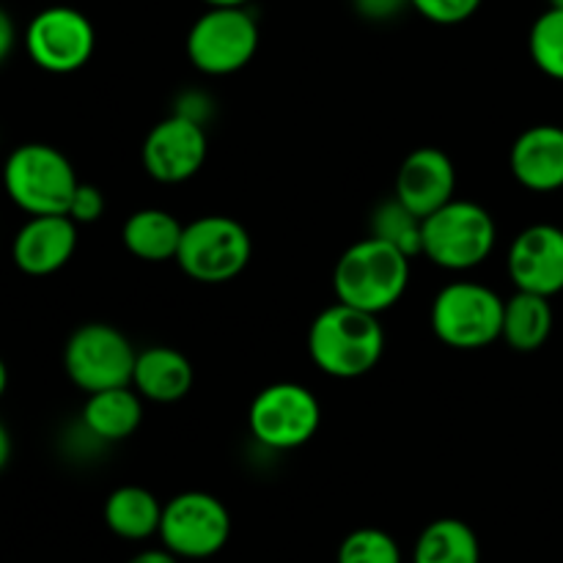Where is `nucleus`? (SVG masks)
<instances>
[{"label": "nucleus", "instance_id": "8", "mask_svg": "<svg viewBox=\"0 0 563 563\" xmlns=\"http://www.w3.org/2000/svg\"><path fill=\"white\" fill-rule=\"evenodd\" d=\"M135 363L137 350L132 341L108 322L80 324L66 341V374L77 388L86 390V396L132 385Z\"/></svg>", "mask_w": 563, "mask_h": 563}, {"label": "nucleus", "instance_id": "28", "mask_svg": "<svg viewBox=\"0 0 563 563\" xmlns=\"http://www.w3.org/2000/svg\"><path fill=\"white\" fill-rule=\"evenodd\" d=\"M174 113L198 121V124H207L209 113H212V99L203 91H187L179 97V108H174Z\"/></svg>", "mask_w": 563, "mask_h": 563}, {"label": "nucleus", "instance_id": "13", "mask_svg": "<svg viewBox=\"0 0 563 563\" xmlns=\"http://www.w3.org/2000/svg\"><path fill=\"white\" fill-rule=\"evenodd\" d=\"M506 264L517 289L555 297L563 291V229L550 223L522 229L511 242Z\"/></svg>", "mask_w": 563, "mask_h": 563}, {"label": "nucleus", "instance_id": "14", "mask_svg": "<svg viewBox=\"0 0 563 563\" xmlns=\"http://www.w3.org/2000/svg\"><path fill=\"white\" fill-rule=\"evenodd\" d=\"M454 190L456 168L449 154L438 146L412 148L396 170L394 196L418 218H429L440 207L454 201Z\"/></svg>", "mask_w": 563, "mask_h": 563}, {"label": "nucleus", "instance_id": "25", "mask_svg": "<svg viewBox=\"0 0 563 563\" xmlns=\"http://www.w3.org/2000/svg\"><path fill=\"white\" fill-rule=\"evenodd\" d=\"M401 548L383 528H357L341 542L335 563H401Z\"/></svg>", "mask_w": 563, "mask_h": 563}, {"label": "nucleus", "instance_id": "29", "mask_svg": "<svg viewBox=\"0 0 563 563\" xmlns=\"http://www.w3.org/2000/svg\"><path fill=\"white\" fill-rule=\"evenodd\" d=\"M355 5L363 16H368V20H388L396 11L410 5V0H355Z\"/></svg>", "mask_w": 563, "mask_h": 563}, {"label": "nucleus", "instance_id": "31", "mask_svg": "<svg viewBox=\"0 0 563 563\" xmlns=\"http://www.w3.org/2000/svg\"><path fill=\"white\" fill-rule=\"evenodd\" d=\"M11 49H14V22H11V16L0 14V58H9Z\"/></svg>", "mask_w": 563, "mask_h": 563}, {"label": "nucleus", "instance_id": "17", "mask_svg": "<svg viewBox=\"0 0 563 563\" xmlns=\"http://www.w3.org/2000/svg\"><path fill=\"white\" fill-rule=\"evenodd\" d=\"M192 383H196L192 363L174 346L159 344L137 352L132 388L143 399L157 401V405H174L190 394Z\"/></svg>", "mask_w": 563, "mask_h": 563}, {"label": "nucleus", "instance_id": "32", "mask_svg": "<svg viewBox=\"0 0 563 563\" xmlns=\"http://www.w3.org/2000/svg\"><path fill=\"white\" fill-rule=\"evenodd\" d=\"M9 460H11V440H9V432L0 429V467L9 465Z\"/></svg>", "mask_w": 563, "mask_h": 563}, {"label": "nucleus", "instance_id": "21", "mask_svg": "<svg viewBox=\"0 0 563 563\" xmlns=\"http://www.w3.org/2000/svg\"><path fill=\"white\" fill-rule=\"evenodd\" d=\"M553 306L550 297L520 291L506 300L504 308V335L500 339L515 352H537L548 344L553 333Z\"/></svg>", "mask_w": 563, "mask_h": 563}, {"label": "nucleus", "instance_id": "1", "mask_svg": "<svg viewBox=\"0 0 563 563\" xmlns=\"http://www.w3.org/2000/svg\"><path fill=\"white\" fill-rule=\"evenodd\" d=\"M385 352L379 313L361 311L346 302L324 308L308 330V355L313 366L335 379H357L374 372Z\"/></svg>", "mask_w": 563, "mask_h": 563}, {"label": "nucleus", "instance_id": "9", "mask_svg": "<svg viewBox=\"0 0 563 563\" xmlns=\"http://www.w3.org/2000/svg\"><path fill=\"white\" fill-rule=\"evenodd\" d=\"M231 539V515L214 495L190 489L170 498L163 509L159 542L181 561H207Z\"/></svg>", "mask_w": 563, "mask_h": 563}, {"label": "nucleus", "instance_id": "24", "mask_svg": "<svg viewBox=\"0 0 563 563\" xmlns=\"http://www.w3.org/2000/svg\"><path fill=\"white\" fill-rule=\"evenodd\" d=\"M528 53L533 64L553 80H563V11L548 9L537 16L528 33Z\"/></svg>", "mask_w": 563, "mask_h": 563}, {"label": "nucleus", "instance_id": "6", "mask_svg": "<svg viewBox=\"0 0 563 563\" xmlns=\"http://www.w3.org/2000/svg\"><path fill=\"white\" fill-rule=\"evenodd\" d=\"M258 49V22L245 5H209L187 33V58L212 77L245 69Z\"/></svg>", "mask_w": 563, "mask_h": 563}, {"label": "nucleus", "instance_id": "2", "mask_svg": "<svg viewBox=\"0 0 563 563\" xmlns=\"http://www.w3.org/2000/svg\"><path fill=\"white\" fill-rule=\"evenodd\" d=\"M410 284V256L390 242L368 234L341 253L333 269L339 302L368 313H383L401 300Z\"/></svg>", "mask_w": 563, "mask_h": 563}, {"label": "nucleus", "instance_id": "12", "mask_svg": "<svg viewBox=\"0 0 563 563\" xmlns=\"http://www.w3.org/2000/svg\"><path fill=\"white\" fill-rule=\"evenodd\" d=\"M209 141L207 130L198 121L170 113L143 141V168L154 181L163 185H181L192 179L207 163Z\"/></svg>", "mask_w": 563, "mask_h": 563}, {"label": "nucleus", "instance_id": "26", "mask_svg": "<svg viewBox=\"0 0 563 563\" xmlns=\"http://www.w3.org/2000/svg\"><path fill=\"white\" fill-rule=\"evenodd\" d=\"M484 0H410L412 9L434 25H460L471 20Z\"/></svg>", "mask_w": 563, "mask_h": 563}, {"label": "nucleus", "instance_id": "10", "mask_svg": "<svg viewBox=\"0 0 563 563\" xmlns=\"http://www.w3.org/2000/svg\"><path fill=\"white\" fill-rule=\"evenodd\" d=\"M322 423L319 399L300 383H275L256 394L247 427L256 443L273 451H295L317 434Z\"/></svg>", "mask_w": 563, "mask_h": 563}, {"label": "nucleus", "instance_id": "19", "mask_svg": "<svg viewBox=\"0 0 563 563\" xmlns=\"http://www.w3.org/2000/svg\"><path fill=\"white\" fill-rule=\"evenodd\" d=\"M163 509L165 504H159L152 489L124 484L108 495L102 517L113 537L124 539V542H146V539L159 537Z\"/></svg>", "mask_w": 563, "mask_h": 563}, {"label": "nucleus", "instance_id": "23", "mask_svg": "<svg viewBox=\"0 0 563 563\" xmlns=\"http://www.w3.org/2000/svg\"><path fill=\"white\" fill-rule=\"evenodd\" d=\"M372 236L390 242V245L399 247L401 253L416 258L418 253L423 251V218H418L412 209H407L405 203L394 196L390 201H383L374 209Z\"/></svg>", "mask_w": 563, "mask_h": 563}, {"label": "nucleus", "instance_id": "30", "mask_svg": "<svg viewBox=\"0 0 563 563\" xmlns=\"http://www.w3.org/2000/svg\"><path fill=\"white\" fill-rule=\"evenodd\" d=\"M126 563H181L179 555L170 553L168 548H148V550H141V553L132 555Z\"/></svg>", "mask_w": 563, "mask_h": 563}, {"label": "nucleus", "instance_id": "33", "mask_svg": "<svg viewBox=\"0 0 563 563\" xmlns=\"http://www.w3.org/2000/svg\"><path fill=\"white\" fill-rule=\"evenodd\" d=\"M207 5H247L251 0H203Z\"/></svg>", "mask_w": 563, "mask_h": 563}, {"label": "nucleus", "instance_id": "5", "mask_svg": "<svg viewBox=\"0 0 563 563\" xmlns=\"http://www.w3.org/2000/svg\"><path fill=\"white\" fill-rule=\"evenodd\" d=\"M506 300L495 289L473 280L443 286L432 302L434 335L451 350H484L504 335Z\"/></svg>", "mask_w": 563, "mask_h": 563}, {"label": "nucleus", "instance_id": "3", "mask_svg": "<svg viewBox=\"0 0 563 563\" xmlns=\"http://www.w3.org/2000/svg\"><path fill=\"white\" fill-rule=\"evenodd\" d=\"M5 192L25 214H66L77 190L69 157L47 143H22L3 168Z\"/></svg>", "mask_w": 563, "mask_h": 563}, {"label": "nucleus", "instance_id": "4", "mask_svg": "<svg viewBox=\"0 0 563 563\" xmlns=\"http://www.w3.org/2000/svg\"><path fill=\"white\" fill-rule=\"evenodd\" d=\"M498 240L495 220L482 203L449 201L423 218V251L429 262L451 273H465L489 258Z\"/></svg>", "mask_w": 563, "mask_h": 563}, {"label": "nucleus", "instance_id": "18", "mask_svg": "<svg viewBox=\"0 0 563 563\" xmlns=\"http://www.w3.org/2000/svg\"><path fill=\"white\" fill-rule=\"evenodd\" d=\"M143 421V396L132 385L88 394L82 405V427L99 443H121L132 438Z\"/></svg>", "mask_w": 563, "mask_h": 563}, {"label": "nucleus", "instance_id": "16", "mask_svg": "<svg viewBox=\"0 0 563 563\" xmlns=\"http://www.w3.org/2000/svg\"><path fill=\"white\" fill-rule=\"evenodd\" d=\"M515 179L533 192L563 187V126L537 124L522 132L509 154Z\"/></svg>", "mask_w": 563, "mask_h": 563}, {"label": "nucleus", "instance_id": "11", "mask_svg": "<svg viewBox=\"0 0 563 563\" xmlns=\"http://www.w3.org/2000/svg\"><path fill=\"white\" fill-rule=\"evenodd\" d=\"M97 33L91 20L71 5L42 9L25 27L27 58L49 75H71L91 60Z\"/></svg>", "mask_w": 563, "mask_h": 563}, {"label": "nucleus", "instance_id": "15", "mask_svg": "<svg viewBox=\"0 0 563 563\" xmlns=\"http://www.w3.org/2000/svg\"><path fill=\"white\" fill-rule=\"evenodd\" d=\"M77 247V223L69 214H31L16 231L11 258L25 275H53L69 264Z\"/></svg>", "mask_w": 563, "mask_h": 563}, {"label": "nucleus", "instance_id": "7", "mask_svg": "<svg viewBox=\"0 0 563 563\" xmlns=\"http://www.w3.org/2000/svg\"><path fill=\"white\" fill-rule=\"evenodd\" d=\"M253 253L251 234L229 214H207L185 225L176 264L198 284H225L247 267Z\"/></svg>", "mask_w": 563, "mask_h": 563}, {"label": "nucleus", "instance_id": "20", "mask_svg": "<svg viewBox=\"0 0 563 563\" xmlns=\"http://www.w3.org/2000/svg\"><path fill=\"white\" fill-rule=\"evenodd\" d=\"M185 234V223L174 218L165 209H137L130 214L121 229V242L126 251L141 262H170L176 258Z\"/></svg>", "mask_w": 563, "mask_h": 563}, {"label": "nucleus", "instance_id": "22", "mask_svg": "<svg viewBox=\"0 0 563 563\" xmlns=\"http://www.w3.org/2000/svg\"><path fill=\"white\" fill-rule=\"evenodd\" d=\"M412 563H482V544L467 522L440 517L418 533Z\"/></svg>", "mask_w": 563, "mask_h": 563}, {"label": "nucleus", "instance_id": "34", "mask_svg": "<svg viewBox=\"0 0 563 563\" xmlns=\"http://www.w3.org/2000/svg\"><path fill=\"white\" fill-rule=\"evenodd\" d=\"M550 9H561L563 11V0H548Z\"/></svg>", "mask_w": 563, "mask_h": 563}, {"label": "nucleus", "instance_id": "27", "mask_svg": "<svg viewBox=\"0 0 563 563\" xmlns=\"http://www.w3.org/2000/svg\"><path fill=\"white\" fill-rule=\"evenodd\" d=\"M102 212H104L102 190L93 185H82L80 181L75 190V198H71L69 203V212L66 214L80 225V223H97V220L102 218Z\"/></svg>", "mask_w": 563, "mask_h": 563}]
</instances>
